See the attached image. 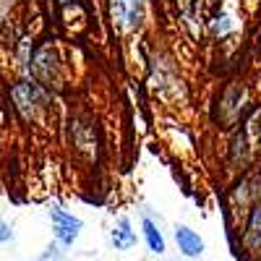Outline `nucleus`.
<instances>
[{
  "mask_svg": "<svg viewBox=\"0 0 261 261\" xmlns=\"http://www.w3.org/2000/svg\"><path fill=\"white\" fill-rule=\"evenodd\" d=\"M11 99H13V107L18 110V115L32 118V115H37L39 107L47 102V94L39 89V84L18 81V84H13V89H11Z\"/></svg>",
  "mask_w": 261,
  "mask_h": 261,
  "instance_id": "nucleus-1",
  "label": "nucleus"
},
{
  "mask_svg": "<svg viewBox=\"0 0 261 261\" xmlns=\"http://www.w3.org/2000/svg\"><path fill=\"white\" fill-rule=\"evenodd\" d=\"M32 71L39 84H53L58 81V58L53 47H39L32 58Z\"/></svg>",
  "mask_w": 261,
  "mask_h": 261,
  "instance_id": "nucleus-2",
  "label": "nucleus"
},
{
  "mask_svg": "<svg viewBox=\"0 0 261 261\" xmlns=\"http://www.w3.org/2000/svg\"><path fill=\"white\" fill-rule=\"evenodd\" d=\"M175 243H178V248H180L186 256H191V258L204 253V241L199 238V232L191 230V227H186V225H178V227H175Z\"/></svg>",
  "mask_w": 261,
  "mask_h": 261,
  "instance_id": "nucleus-3",
  "label": "nucleus"
},
{
  "mask_svg": "<svg viewBox=\"0 0 261 261\" xmlns=\"http://www.w3.org/2000/svg\"><path fill=\"white\" fill-rule=\"evenodd\" d=\"M110 241L118 251H128L130 246H136V232L130 230V222L125 220V217H120L118 225L113 227V235H110Z\"/></svg>",
  "mask_w": 261,
  "mask_h": 261,
  "instance_id": "nucleus-4",
  "label": "nucleus"
},
{
  "mask_svg": "<svg viewBox=\"0 0 261 261\" xmlns=\"http://www.w3.org/2000/svg\"><path fill=\"white\" fill-rule=\"evenodd\" d=\"M246 243H248L251 248H258V246H261V204L251 209L248 227H246Z\"/></svg>",
  "mask_w": 261,
  "mask_h": 261,
  "instance_id": "nucleus-5",
  "label": "nucleus"
},
{
  "mask_svg": "<svg viewBox=\"0 0 261 261\" xmlns=\"http://www.w3.org/2000/svg\"><path fill=\"white\" fill-rule=\"evenodd\" d=\"M144 238H146V246L149 251H154V253H165V238L160 232V227L151 222V220H144Z\"/></svg>",
  "mask_w": 261,
  "mask_h": 261,
  "instance_id": "nucleus-6",
  "label": "nucleus"
},
{
  "mask_svg": "<svg viewBox=\"0 0 261 261\" xmlns=\"http://www.w3.org/2000/svg\"><path fill=\"white\" fill-rule=\"evenodd\" d=\"M125 6V27L136 29L141 21V11H144V0H123Z\"/></svg>",
  "mask_w": 261,
  "mask_h": 261,
  "instance_id": "nucleus-7",
  "label": "nucleus"
},
{
  "mask_svg": "<svg viewBox=\"0 0 261 261\" xmlns=\"http://www.w3.org/2000/svg\"><path fill=\"white\" fill-rule=\"evenodd\" d=\"M50 220H53V225H68V227H79V230H81V225H84L79 217L63 212V209H50Z\"/></svg>",
  "mask_w": 261,
  "mask_h": 261,
  "instance_id": "nucleus-8",
  "label": "nucleus"
},
{
  "mask_svg": "<svg viewBox=\"0 0 261 261\" xmlns=\"http://www.w3.org/2000/svg\"><path fill=\"white\" fill-rule=\"evenodd\" d=\"M246 157H248V146H246V134L241 130V134L232 139V160H235V162L241 160V165H243Z\"/></svg>",
  "mask_w": 261,
  "mask_h": 261,
  "instance_id": "nucleus-9",
  "label": "nucleus"
},
{
  "mask_svg": "<svg viewBox=\"0 0 261 261\" xmlns=\"http://www.w3.org/2000/svg\"><path fill=\"white\" fill-rule=\"evenodd\" d=\"M11 238H13V230H11L6 222H0V243H8Z\"/></svg>",
  "mask_w": 261,
  "mask_h": 261,
  "instance_id": "nucleus-10",
  "label": "nucleus"
},
{
  "mask_svg": "<svg viewBox=\"0 0 261 261\" xmlns=\"http://www.w3.org/2000/svg\"><path fill=\"white\" fill-rule=\"evenodd\" d=\"M63 6H71V3H79V0H60Z\"/></svg>",
  "mask_w": 261,
  "mask_h": 261,
  "instance_id": "nucleus-11",
  "label": "nucleus"
},
{
  "mask_svg": "<svg viewBox=\"0 0 261 261\" xmlns=\"http://www.w3.org/2000/svg\"><path fill=\"white\" fill-rule=\"evenodd\" d=\"M37 261H60V258H37Z\"/></svg>",
  "mask_w": 261,
  "mask_h": 261,
  "instance_id": "nucleus-12",
  "label": "nucleus"
}]
</instances>
